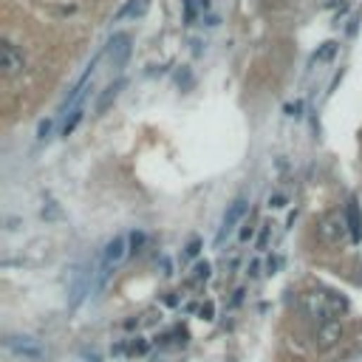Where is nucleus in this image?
I'll list each match as a JSON object with an SVG mask.
<instances>
[{
	"label": "nucleus",
	"mask_w": 362,
	"mask_h": 362,
	"mask_svg": "<svg viewBox=\"0 0 362 362\" xmlns=\"http://www.w3.org/2000/svg\"><path fill=\"white\" fill-rule=\"evenodd\" d=\"M300 311L317 323L339 320L348 311V297L342 292H331V289H308L300 294Z\"/></svg>",
	"instance_id": "f257e3e1"
},
{
	"label": "nucleus",
	"mask_w": 362,
	"mask_h": 362,
	"mask_svg": "<svg viewBox=\"0 0 362 362\" xmlns=\"http://www.w3.org/2000/svg\"><path fill=\"white\" fill-rule=\"evenodd\" d=\"M317 235H320V241L328 244V246H339L345 238H351L348 224H345V213H339V210L325 213L323 221L317 224Z\"/></svg>",
	"instance_id": "f03ea898"
},
{
	"label": "nucleus",
	"mask_w": 362,
	"mask_h": 362,
	"mask_svg": "<svg viewBox=\"0 0 362 362\" xmlns=\"http://www.w3.org/2000/svg\"><path fill=\"white\" fill-rule=\"evenodd\" d=\"M345 337V325L339 320H328V323H317V328L311 331V345L317 351H331L339 345V339Z\"/></svg>",
	"instance_id": "7ed1b4c3"
},
{
	"label": "nucleus",
	"mask_w": 362,
	"mask_h": 362,
	"mask_svg": "<svg viewBox=\"0 0 362 362\" xmlns=\"http://www.w3.org/2000/svg\"><path fill=\"white\" fill-rule=\"evenodd\" d=\"M6 348L12 351V354H18V356H23V359H29V362H40L43 359V345L35 339V337H23V334H12V337H6Z\"/></svg>",
	"instance_id": "20e7f679"
},
{
	"label": "nucleus",
	"mask_w": 362,
	"mask_h": 362,
	"mask_svg": "<svg viewBox=\"0 0 362 362\" xmlns=\"http://www.w3.org/2000/svg\"><path fill=\"white\" fill-rule=\"evenodd\" d=\"M23 68H26L23 51L9 40L0 43V71H4L6 77H18V74H23Z\"/></svg>",
	"instance_id": "39448f33"
},
{
	"label": "nucleus",
	"mask_w": 362,
	"mask_h": 362,
	"mask_svg": "<svg viewBox=\"0 0 362 362\" xmlns=\"http://www.w3.org/2000/svg\"><path fill=\"white\" fill-rule=\"evenodd\" d=\"M108 57H111L113 68H122V65H125V60L130 57V37H127V35H116V37H111V43H108Z\"/></svg>",
	"instance_id": "423d86ee"
},
{
	"label": "nucleus",
	"mask_w": 362,
	"mask_h": 362,
	"mask_svg": "<svg viewBox=\"0 0 362 362\" xmlns=\"http://www.w3.org/2000/svg\"><path fill=\"white\" fill-rule=\"evenodd\" d=\"M127 252H130V249H127V238H125V235H116L113 241H108V246H105V252H102V261L116 269V266L125 261Z\"/></svg>",
	"instance_id": "0eeeda50"
},
{
	"label": "nucleus",
	"mask_w": 362,
	"mask_h": 362,
	"mask_svg": "<svg viewBox=\"0 0 362 362\" xmlns=\"http://www.w3.org/2000/svg\"><path fill=\"white\" fill-rule=\"evenodd\" d=\"M345 224H348V232H351V244H359L362 241V210H359L356 199H351L345 204Z\"/></svg>",
	"instance_id": "6e6552de"
},
{
	"label": "nucleus",
	"mask_w": 362,
	"mask_h": 362,
	"mask_svg": "<svg viewBox=\"0 0 362 362\" xmlns=\"http://www.w3.org/2000/svg\"><path fill=\"white\" fill-rule=\"evenodd\" d=\"M246 210H249V204H246V199H238V201H232L230 204V210H227V216H224V227H221V235H218V241H224V235L246 216Z\"/></svg>",
	"instance_id": "1a4fd4ad"
},
{
	"label": "nucleus",
	"mask_w": 362,
	"mask_h": 362,
	"mask_svg": "<svg viewBox=\"0 0 362 362\" xmlns=\"http://www.w3.org/2000/svg\"><path fill=\"white\" fill-rule=\"evenodd\" d=\"M122 88H125V80H116V82H111L105 91H102V96L96 99V113H105L116 99H119V94H122Z\"/></svg>",
	"instance_id": "9d476101"
},
{
	"label": "nucleus",
	"mask_w": 362,
	"mask_h": 362,
	"mask_svg": "<svg viewBox=\"0 0 362 362\" xmlns=\"http://www.w3.org/2000/svg\"><path fill=\"white\" fill-rule=\"evenodd\" d=\"M111 275H113V266H108L105 261H99V266L94 269V292H102L108 286Z\"/></svg>",
	"instance_id": "9b49d317"
},
{
	"label": "nucleus",
	"mask_w": 362,
	"mask_h": 362,
	"mask_svg": "<svg viewBox=\"0 0 362 362\" xmlns=\"http://www.w3.org/2000/svg\"><path fill=\"white\" fill-rule=\"evenodd\" d=\"M80 119H82V108H74V111H71V116L63 122V136H71V133H74V127L80 125Z\"/></svg>",
	"instance_id": "f8f14e48"
},
{
	"label": "nucleus",
	"mask_w": 362,
	"mask_h": 362,
	"mask_svg": "<svg viewBox=\"0 0 362 362\" xmlns=\"http://www.w3.org/2000/svg\"><path fill=\"white\" fill-rule=\"evenodd\" d=\"M334 51H337V43H331V40H328V43H323V49H320V51H317V54H314L311 60H314V63L331 60V57H334Z\"/></svg>",
	"instance_id": "ddd939ff"
},
{
	"label": "nucleus",
	"mask_w": 362,
	"mask_h": 362,
	"mask_svg": "<svg viewBox=\"0 0 362 362\" xmlns=\"http://www.w3.org/2000/svg\"><path fill=\"white\" fill-rule=\"evenodd\" d=\"M193 280H199V283H201V280H210V263H207V261H201V263L196 266Z\"/></svg>",
	"instance_id": "4468645a"
},
{
	"label": "nucleus",
	"mask_w": 362,
	"mask_h": 362,
	"mask_svg": "<svg viewBox=\"0 0 362 362\" xmlns=\"http://www.w3.org/2000/svg\"><path fill=\"white\" fill-rule=\"evenodd\" d=\"M252 235H255V227L246 221V224H244V230L238 232V241H241V244H249V241H252Z\"/></svg>",
	"instance_id": "2eb2a0df"
},
{
	"label": "nucleus",
	"mask_w": 362,
	"mask_h": 362,
	"mask_svg": "<svg viewBox=\"0 0 362 362\" xmlns=\"http://www.w3.org/2000/svg\"><path fill=\"white\" fill-rule=\"evenodd\" d=\"M51 127H54V119H46V122H40V127H37V139H46V136L51 133Z\"/></svg>",
	"instance_id": "dca6fc26"
},
{
	"label": "nucleus",
	"mask_w": 362,
	"mask_h": 362,
	"mask_svg": "<svg viewBox=\"0 0 362 362\" xmlns=\"http://www.w3.org/2000/svg\"><path fill=\"white\" fill-rule=\"evenodd\" d=\"M269 227H272V224H263V227H261V238H258V249H266V246H269Z\"/></svg>",
	"instance_id": "f3484780"
},
{
	"label": "nucleus",
	"mask_w": 362,
	"mask_h": 362,
	"mask_svg": "<svg viewBox=\"0 0 362 362\" xmlns=\"http://www.w3.org/2000/svg\"><path fill=\"white\" fill-rule=\"evenodd\" d=\"M130 246H133L130 252H139V249L144 246V232H133V235H130Z\"/></svg>",
	"instance_id": "a211bd4d"
},
{
	"label": "nucleus",
	"mask_w": 362,
	"mask_h": 362,
	"mask_svg": "<svg viewBox=\"0 0 362 362\" xmlns=\"http://www.w3.org/2000/svg\"><path fill=\"white\" fill-rule=\"evenodd\" d=\"M43 218H60V210H57V204L54 201H49V207H43Z\"/></svg>",
	"instance_id": "6ab92c4d"
},
{
	"label": "nucleus",
	"mask_w": 362,
	"mask_h": 362,
	"mask_svg": "<svg viewBox=\"0 0 362 362\" xmlns=\"http://www.w3.org/2000/svg\"><path fill=\"white\" fill-rule=\"evenodd\" d=\"M269 207H275V210L286 207V196H272V199H269Z\"/></svg>",
	"instance_id": "aec40b11"
},
{
	"label": "nucleus",
	"mask_w": 362,
	"mask_h": 362,
	"mask_svg": "<svg viewBox=\"0 0 362 362\" xmlns=\"http://www.w3.org/2000/svg\"><path fill=\"white\" fill-rule=\"evenodd\" d=\"M300 111H303V102H294V105H286V113H289V116H300Z\"/></svg>",
	"instance_id": "412c9836"
},
{
	"label": "nucleus",
	"mask_w": 362,
	"mask_h": 362,
	"mask_svg": "<svg viewBox=\"0 0 362 362\" xmlns=\"http://www.w3.org/2000/svg\"><path fill=\"white\" fill-rule=\"evenodd\" d=\"M144 351H147V342H142V339L130 342V354H144Z\"/></svg>",
	"instance_id": "4be33fe9"
},
{
	"label": "nucleus",
	"mask_w": 362,
	"mask_h": 362,
	"mask_svg": "<svg viewBox=\"0 0 362 362\" xmlns=\"http://www.w3.org/2000/svg\"><path fill=\"white\" fill-rule=\"evenodd\" d=\"M213 311H216V306H213V303L201 306V317H204V320H213Z\"/></svg>",
	"instance_id": "5701e85b"
},
{
	"label": "nucleus",
	"mask_w": 362,
	"mask_h": 362,
	"mask_svg": "<svg viewBox=\"0 0 362 362\" xmlns=\"http://www.w3.org/2000/svg\"><path fill=\"white\" fill-rule=\"evenodd\" d=\"M185 6H187V23H193L196 12H193V0H185Z\"/></svg>",
	"instance_id": "b1692460"
},
{
	"label": "nucleus",
	"mask_w": 362,
	"mask_h": 362,
	"mask_svg": "<svg viewBox=\"0 0 362 362\" xmlns=\"http://www.w3.org/2000/svg\"><path fill=\"white\" fill-rule=\"evenodd\" d=\"M258 269H261V263H258V261H252V263H249V275H252V277H258V275H261Z\"/></svg>",
	"instance_id": "393cba45"
},
{
	"label": "nucleus",
	"mask_w": 362,
	"mask_h": 362,
	"mask_svg": "<svg viewBox=\"0 0 362 362\" xmlns=\"http://www.w3.org/2000/svg\"><path fill=\"white\" fill-rule=\"evenodd\" d=\"M196 252H199V241H193V244H190V249H187V255H196Z\"/></svg>",
	"instance_id": "a878e982"
}]
</instances>
